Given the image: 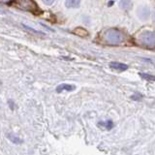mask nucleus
Instances as JSON below:
<instances>
[{
    "instance_id": "nucleus-1",
    "label": "nucleus",
    "mask_w": 155,
    "mask_h": 155,
    "mask_svg": "<svg viewBox=\"0 0 155 155\" xmlns=\"http://www.w3.org/2000/svg\"><path fill=\"white\" fill-rule=\"evenodd\" d=\"M100 39L102 43L107 44V45L116 46V45H120V44H122L124 42L125 36L118 29L110 28L107 29L106 31H104L101 34Z\"/></svg>"
},
{
    "instance_id": "nucleus-2",
    "label": "nucleus",
    "mask_w": 155,
    "mask_h": 155,
    "mask_svg": "<svg viewBox=\"0 0 155 155\" xmlns=\"http://www.w3.org/2000/svg\"><path fill=\"white\" fill-rule=\"evenodd\" d=\"M140 43L144 47H155V33L153 31H144L139 37Z\"/></svg>"
},
{
    "instance_id": "nucleus-3",
    "label": "nucleus",
    "mask_w": 155,
    "mask_h": 155,
    "mask_svg": "<svg viewBox=\"0 0 155 155\" xmlns=\"http://www.w3.org/2000/svg\"><path fill=\"white\" fill-rule=\"evenodd\" d=\"M18 5L23 11H29L32 13L38 12L39 7L33 0H18Z\"/></svg>"
},
{
    "instance_id": "nucleus-4",
    "label": "nucleus",
    "mask_w": 155,
    "mask_h": 155,
    "mask_svg": "<svg viewBox=\"0 0 155 155\" xmlns=\"http://www.w3.org/2000/svg\"><path fill=\"white\" fill-rule=\"evenodd\" d=\"M138 16L140 19H143V21L147 19L149 17V8H147V6L140 7L138 10Z\"/></svg>"
},
{
    "instance_id": "nucleus-5",
    "label": "nucleus",
    "mask_w": 155,
    "mask_h": 155,
    "mask_svg": "<svg viewBox=\"0 0 155 155\" xmlns=\"http://www.w3.org/2000/svg\"><path fill=\"white\" fill-rule=\"evenodd\" d=\"M110 67L111 69H114L115 71L118 72H123L125 70L128 69V66L124 64V63H120V62H111L110 64Z\"/></svg>"
},
{
    "instance_id": "nucleus-6",
    "label": "nucleus",
    "mask_w": 155,
    "mask_h": 155,
    "mask_svg": "<svg viewBox=\"0 0 155 155\" xmlns=\"http://www.w3.org/2000/svg\"><path fill=\"white\" fill-rule=\"evenodd\" d=\"M76 88L75 85H72V84H60L56 87V91L57 92H62V91H72Z\"/></svg>"
},
{
    "instance_id": "nucleus-7",
    "label": "nucleus",
    "mask_w": 155,
    "mask_h": 155,
    "mask_svg": "<svg viewBox=\"0 0 155 155\" xmlns=\"http://www.w3.org/2000/svg\"><path fill=\"white\" fill-rule=\"evenodd\" d=\"M81 4V0H66L65 5L67 8H78Z\"/></svg>"
},
{
    "instance_id": "nucleus-8",
    "label": "nucleus",
    "mask_w": 155,
    "mask_h": 155,
    "mask_svg": "<svg viewBox=\"0 0 155 155\" xmlns=\"http://www.w3.org/2000/svg\"><path fill=\"white\" fill-rule=\"evenodd\" d=\"M119 6L121 9L128 11V10L132 8V2H131V0H121L119 3Z\"/></svg>"
},
{
    "instance_id": "nucleus-9",
    "label": "nucleus",
    "mask_w": 155,
    "mask_h": 155,
    "mask_svg": "<svg viewBox=\"0 0 155 155\" xmlns=\"http://www.w3.org/2000/svg\"><path fill=\"white\" fill-rule=\"evenodd\" d=\"M99 125L102 126V127H105L106 129H108V130H110V129H111L114 127L113 121H110V120H107V121H105V122H100Z\"/></svg>"
},
{
    "instance_id": "nucleus-10",
    "label": "nucleus",
    "mask_w": 155,
    "mask_h": 155,
    "mask_svg": "<svg viewBox=\"0 0 155 155\" xmlns=\"http://www.w3.org/2000/svg\"><path fill=\"white\" fill-rule=\"evenodd\" d=\"M75 33L78 34V35H80L81 37H85L88 35V33L85 30V29H82V28H77L75 30Z\"/></svg>"
},
{
    "instance_id": "nucleus-11",
    "label": "nucleus",
    "mask_w": 155,
    "mask_h": 155,
    "mask_svg": "<svg viewBox=\"0 0 155 155\" xmlns=\"http://www.w3.org/2000/svg\"><path fill=\"white\" fill-rule=\"evenodd\" d=\"M140 76L142 77L143 80H147V81H155V77L152 76V75L144 74V73H140Z\"/></svg>"
},
{
    "instance_id": "nucleus-12",
    "label": "nucleus",
    "mask_w": 155,
    "mask_h": 155,
    "mask_svg": "<svg viewBox=\"0 0 155 155\" xmlns=\"http://www.w3.org/2000/svg\"><path fill=\"white\" fill-rule=\"evenodd\" d=\"M42 1L45 3L46 5H51L53 2L55 1V0H42Z\"/></svg>"
},
{
    "instance_id": "nucleus-13",
    "label": "nucleus",
    "mask_w": 155,
    "mask_h": 155,
    "mask_svg": "<svg viewBox=\"0 0 155 155\" xmlns=\"http://www.w3.org/2000/svg\"><path fill=\"white\" fill-rule=\"evenodd\" d=\"M13 0H0V2H4V3H10Z\"/></svg>"
}]
</instances>
